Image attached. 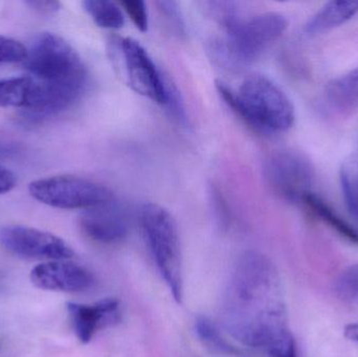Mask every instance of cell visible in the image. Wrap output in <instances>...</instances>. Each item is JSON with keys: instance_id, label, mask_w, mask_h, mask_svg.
I'll use <instances>...</instances> for the list:
<instances>
[{"instance_id": "24", "label": "cell", "mask_w": 358, "mask_h": 357, "mask_svg": "<svg viewBox=\"0 0 358 357\" xmlns=\"http://www.w3.org/2000/svg\"><path fill=\"white\" fill-rule=\"evenodd\" d=\"M20 145L12 140H1L0 138V161L15 159L21 153Z\"/></svg>"}, {"instance_id": "18", "label": "cell", "mask_w": 358, "mask_h": 357, "mask_svg": "<svg viewBox=\"0 0 358 357\" xmlns=\"http://www.w3.org/2000/svg\"><path fill=\"white\" fill-rule=\"evenodd\" d=\"M98 27L107 29H120L125 24L121 6L108 0H86L82 3Z\"/></svg>"}, {"instance_id": "7", "label": "cell", "mask_w": 358, "mask_h": 357, "mask_svg": "<svg viewBox=\"0 0 358 357\" xmlns=\"http://www.w3.org/2000/svg\"><path fill=\"white\" fill-rule=\"evenodd\" d=\"M115 43L117 61L128 85L141 96L166 106L170 81L142 44L132 38H120Z\"/></svg>"}, {"instance_id": "12", "label": "cell", "mask_w": 358, "mask_h": 357, "mask_svg": "<svg viewBox=\"0 0 358 357\" xmlns=\"http://www.w3.org/2000/svg\"><path fill=\"white\" fill-rule=\"evenodd\" d=\"M80 226L92 240L103 245H113L127 236L129 221L125 211L113 201L85 210L80 218Z\"/></svg>"}, {"instance_id": "9", "label": "cell", "mask_w": 358, "mask_h": 357, "mask_svg": "<svg viewBox=\"0 0 358 357\" xmlns=\"http://www.w3.org/2000/svg\"><path fill=\"white\" fill-rule=\"evenodd\" d=\"M0 245L23 259L56 261L71 260L76 255L60 237L29 226H4L0 230Z\"/></svg>"}, {"instance_id": "23", "label": "cell", "mask_w": 358, "mask_h": 357, "mask_svg": "<svg viewBox=\"0 0 358 357\" xmlns=\"http://www.w3.org/2000/svg\"><path fill=\"white\" fill-rule=\"evenodd\" d=\"M265 354L269 357H299L298 348L292 333L271 346Z\"/></svg>"}, {"instance_id": "25", "label": "cell", "mask_w": 358, "mask_h": 357, "mask_svg": "<svg viewBox=\"0 0 358 357\" xmlns=\"http://www.w3.org/2000/svg\"><path fill=\"white\" fill-rule=\"evenodd\" d=\"M27 6H29L31 10L40 13V14L50 15L58 12L60 10V2L57 1H27Z\"/></svg>"}, {"instance_id": "16", "label": "cell", "mask_w": 358, "mask_h": 357, "mask_svg": "<svg viewBox=\"0 0 358 357\" xmlns=\"http://www.w3.org/2000/svg\"><path fill=\"white\" fill-rule=\"evenodd\" d=\"M302 203L311 213L319 217V219H321L324 224L329 226L332 230L336 231L347 240L358 245V231L355 230L348 222L345 221L321 197L311 192L310 194L304 197Z\"/></svg>"}, {"instance_id": "27", "label": "cell", "mask_w": 358, "mask_h": 357, "mask_svg": "<svg viewBox=\"0 0 358 357\" xmlns=\"http://www.w3.org/2000/svg\"><path fill=\"white\" fill-rule=\"evenodd\" d=\"M345 337L350 340V341L358 344V323L348 325V326L345 328Z\"/></svg>"}, {"instance_id": "4", "label": "cell", "mask_w": 358, "mask_h": 357, "mask_svg": "<svg viewBox=\"0 0 358 357\" xmlns=\"http://www.w3.org/2000/svg\"><path fill=\"white\" fill-rule=\"evenodd\" d=\"M222 25L227 35L212 42L210 52L223 66L242 69L258 60L284 35L288 21L280 13L267 12L246 20L234 17Z\"/></svg>"}, {"instance_id": "20", "label": "cell", "mask_w": 358, "mask_h": 357, "mask_svg": "<svg viewBox=\"0 0 358 357\" xmlns=\"http://www.w3.org/2000/svg\"><path fill=\"white\" fill-rule=\"evenodd\" d=\"M334 291L341 301L358 304V264L349 266L341 274L336 280Z\"/></svg>"}, {"instance_id": "10", "label": "cell", "mask_w": 358, "mask_h": 357, "mask_svg": "<svg viewBox=\"0 0 358 357\" xmlns=\"http://www.w3.org/2000/svg\"><path fill=\"white\" fill-rule=\"evenodd\" d=\"M29 277L38 289L60 293H81L94 283L92 272L71 260L43 262L31 270Z\"/></svg>"}, {"instance_id": "1", "label": "cell", "mask_w": 358, "mask_h": 357, "mask_svg": "<svg viewBox=\"0 0 358 357\" xmlns=\"http://www.w3.org/2000/svg\"><path fill=\"white\" fill-rule=\"evenodd\" d=\"M223 327L243 346L266 352L290 333L281 281L268 258L248 252L225 289Z\"/></svg>"}, {"instance_id": "15", "label": "cell", "mask_w": 358, "mask_h": 357, "mask_svg": "<svg viewBox=\"0 0 358 357\" xmlns=\"http://www.w3.org/2000/svg\"><path fill=\"white\" fill-rule=\"evenodd\" d=\"M325 96L328 104L341 112L358 108V67L329 82Z\"/></svg>"}, {"instance_id": "8", "label": "cell", "mask_w": 358, "mask_h": 357, "mask_svg": "<svg viewBox=\"0 0 358 357\" xmlns=\"http://www.w3.org/2000/svg\"><path fill=\"white\" fill-rule=\"evenodd\" d=\"M264 177L271 190L288 203H302L310 194L315 171L310 159L294 150L273 153L265 161Z\"/></svg>"}, {"instance_id": "14", "label": "cell", "mask_w": 358, "mask_h": 357, "mask_svg": "<svg viewBox=\"0 0 358 357\" xmlns=\"http://www.w3.org/2000/svg\"><path fill=\"white\" fill-rule=\"evenodd\" d=\"M358 13V1H330L324 4L305 25L308 35H317L336 29Z\"/></svg>"}, {"instance_id": "19", "label": "cell", "mask_w": 358, "mask_h": 357, "mask_svg": "<svg viewBox=\"0 0 358 357\" xmlns=\"http://www.w3.org/2000/svg\"><path fill=\"white\" fill-rule=\"evenodd\" d=\"M340 182L347 210L358 224V165L357 161H348L342 166Z\"/></svg>"}, {"instance_id": "3", "label": "cell", "mask_w": 358, "mask_h": 357, "mask_svg": "<svg viewBox=\"0 0 358 357\" xmlns=\"http://www.w3.org/2000/svg\"><path fill=\"white\" fill-rule=\"evenodd\" d=\"M216 88L223 102L255 131L280 134L294 126V104L282 88L266 75H248L238 92L222 81H216Z\"/></svg>"}, {"instance_id": "28", "label": "cell", "mask_w": 358, "mask_h": 357, "mask_svg": "<svg viewBox=\"0 0 358 357\" xmlns=\"http://www.w3.org/2000/svg\"><path fill=\"white\" fill-rule=\"evenodd\" d=\"M357 161V165H358V161Z\"/></svg>"}, {"instance_id": "5", "label": "cell", "mask_w": 358, "mask_h": 357, "mask_svg": "<svg viewBox=\"0 0 358 357\" xmlns=\"http://www.w3.org/2000/svg\"><path fill=\"white\" fill-rule=\"evenodd\" d=\"M140 222L155 265L174 300L183 296L182 260L178 224L169 211L157 203L141 207Z\"/></svg>"}, {"instance_id": "13", "label": "cell", "mask_w": 358, "mask_h": 357, "mask_svg": "<svg viewBox=\"0 0 358 357\" xmlns=\"http://www.w3.org/2000/svg\"><path fill=\"white\" fill-rule=\"evenodd\" d=\"M39 96V84L31 75L0 80V108L12 107L31 112L37 107Z\"/></svg>"}, {"instance_id": "11", "label": "cell", "mask_w": 358, "mask_h": 357, "mask_svg": "<svg viewBox=\"0 0 358 357\" xmlns=\"http://www.w3.org/2000/svg\"><path fill=\"white\" fill-rule=\"evenodd\" d=\"M73 333L82 344H88L103 329L121 321L120 302L113 298L100 300L94 304H66Z\"/></svg>"}, {"instance_id": "2", "label": "cell", "mask_w": 358, "mask_h": 357, "mask_svg": "<svg viewBox=\"0 0 358 357\" xmlns=\"http://www.w3.org/2000/svg\"><path fill=\"white\" fill-rule=\"evenodd\" d=\"M24 67L40 86V103L31 119L39 121L73 106L87 84V69L62 37L42 33L27 48Z\"/></svg>"}, {"instance_id": "21", "label": "cell", "mask_w": 358, "mask_h": 357, "mask_svg": "<svg viewBox=\"0 0 358 357\" xmlns=\"http://www.w3.org/2000/svg\"><path fill=\"white\" fill-rule=\"evenodd\" d=\"M27 57V48L17 40L0 35V64L23 62Z\"/></svg>"}, {"instance_id": "26", "label": "cell", "mask_w": 358, "mask_h": 357, "mask_svg": "<svg viewBox=\"0 0 358 357\" xmlns=\"http://www.w3.org/2000/svg\"><path fill=\"white\" fill-rule=\"evenodd\" d=\"M16 186L15 174L6 168L0 167V195L10 192Z\"/></svg>"}, {"instance_id": "17", "label": "cell", "mask_w": 358, "mask_h": 357, "mask_svg": "<svg viewBox=\"0 0 358 357\" xmlns=\"http://www.w3.org/2000/svg\"><path fill=\"white\" fill-rule=\"evenodd\" d=\"M196 333L206 347L220 356L244 357V351L225 339L220 328L206 316H200L195 323Z\"/></svg>"}, {"instance_id": "22", "label": "cell", "mask_w": 358, "mask_h": 357, "mask_svg": "<svg viewBox=\"0 0 358 357\" xmlns=\"http://www.w3.org/2000/svg\"><path fill=\"white\" fill-rule=\"evenodd\" d=\"M120 6H123L124 10L127 13L136 29L141 31H147L149 25L148 10L146 3L140 0H124L120 2Z\"/></svg>"}, {"instance_id": "6", "label": "cell", "mask_w": 358, "mask_h": 357, "mask_svg": "<svg viewBox=\"0 0 358 357\" xmlns=\"http://www.w3.org/2000/svg\"><path fill=\"white\" fill-rule=\"evenodd\" d=\"M29 191L36 201L57 209L88 210L115 201L110 189L79 176L42 178L31 182Z\"/></svg>"}]
</instances>
